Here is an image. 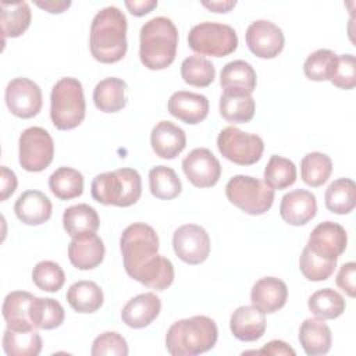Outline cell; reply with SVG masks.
Returning <instances> with one entry per match:
<instances>
[{"mask_svg": "<svg viewBox=\"0 0 356 356\" xmlns=\"http://www.w3.org/2000/svg\"><path fill=\"white\" fill-rule=\"evenodd\" d=\"M3 349L8 356H38L42 350V338L36 328L13 330L6 328Z\"/></svg>", "mask_w": 356, "mask_h": 356, "instance_id": "obj_32", "label": "cell"}, {"mask_svg": "<svg viewBox=\"0 0 356 356\" xmlns=\"http://www.w3.org/2000/svg\"><path fill=\"white\" fill-rule=\"evenodd\" d=\"M172 248L175 254L188 264H200L210 254V238L197 224H184L174 231Z\"/></svg>", "mask_w": 356, "mask_h": 356, "instance_id": "obj_12", "label": "cell"}, {"mask_svg": "<svg viewBox=\"0 0 356 356\" xmlns=\"http://www.w3.org/2000/svg\"><path fill=\"white\" fill-rule=\"evenodd\" d=\"M134 280L150 289L164 291L174 281V266L171 260L157 254L135 274Z\"/></svg>", "mask_w": 356, "mask_h": 356, "instance_id": "obj_30", "label": "cell"}, {"mask_svg": "<svg viewBox=\"0 0 356 356\" xmlns=\"http://www.w3.org/2000/svg\"><path fill=\"white\" fill-rule=\"evenodd\" d=\"M128 11L135 17H142L157 7V0H125Z\"/></svg>", "mask_w": 356, "mask_h": 356, "instance_id": "obj_50", "label": "cell"}, {"mask_svg": "<svg viewBox=\"0 0 356 356\" xmlns=\"http://www.w3.org/2000/svg\"><path fill=\"white\" fill-rule=\"evenodd\" d=\"M288 299L286 284L275 277H263L254 282L250 300L252 305L260 309L264 314L274 313L284 307Z\"/></svg>", "mask_w": 356, "mask_h": 356, "instance_id": "obj_22", "label": "cell"}, {"mask_svg": "<svg viewBox=\"0 0 356 356\" xmlns=\"http://www.w3.org/2000/svg\"><path fill=\"white\" fill-rule=\"evenodd\" d=\"M348 245L345 228L332 221H324L310 232L307 246L318 256L328 260H338Z\"/></svg>", "mask_w": 356, "mask_h": 356, "instance_id": "obj_15", "label": "cell"}, {"mask_svg": "<svg viewBox=\"0 0 356 356\" xmlns=\"http://www.w3.org/2000/svg\"><path fill=\"white\" fill-rule=\"evenodd\" d=\"M90 353L93 356H127L128 355V345L122 335L115 331H106L95 338L92 343Z\"/></svg>", "mask_w": 356, "mask_h": 356, "instance_id": "obj_45", "label": "cell"}, {"mask_svg": "<svg viewBox=\"0 0 356 356\" xmlns=\"http://www.w3.org/2000/svg\"><path fill=\"white\" fill-rule=\"evenodd\" d=\"M316 196L306 189H293L281 199L280 216L289 225H305L316 217Z\"/></svg>", "mask_w": 356, "mask_h": 356, "instance_id": "obj_16", "label": "cell"}, {"mask_svg": "<svg viewBox=\"0 0 356 356\" xmlns=\"http://www.w3.org/2000/svg\"><path fill=\"white\" fill-rule=\"evenodd\" d=\"M309 310L320 320H332L339 317L346 307L342 295L331 288L318 289L307 300Z\"/></svg>", "mask_w": 356, "mask_h": 356, "instance_id": "obj_37", "label": "cell"}, {"mask_svg": "<svg viewBox=\"0 0 356 356\" xmlns=\"http://www.w3.org/2000/svg\"><path fill=\"white\" fill-rule=\"evenodd\" d=\"M51 202L40 191H25L14 204L15 216L26 225H40L51 217Z\"/></svg>", "mask_w": 356, "mask_h": 356, "instance_id": "obj_24", "label": "cell"}, {"mask_svg": "<svg viewBox=\"0 0 356 356\" xmlns=\"http://www.w3.org/2000/svg\"><path fill=\"white\" fill-rule=\"evenodd\" d=\"M218 330L207 316L175 321L165 334V348L172 356H196L214 348Z\"/></svg>", "mask_w": 356, "mask_h": 356, "instance_id": "obj_3", "label": "cell"}, {"mask_svg": "<svg viewBox=\"0 0 356 356\" xmlns=\"http://www.w3.org/2000/svg\"><path fill=\"white\" fill-rule=\"evenodd\" d=\"M355 277H356V264H355V261L345 263L337 274V285L350 298H355V295H356Z\"/></svg>", "mask_w": 356, "mask_h": 356, "instance_id": "obj_47", "label": "cell"}, {"mask_svg": "<svg viewBox=\"0 0 356 356\" xmlns=\"http://www.w3.org/2000/svg\"><path fill=\"white\" fill-rule=\"evenodd\" d=\"M256 110L254 99L252 93L243 89H224L220 96V114L221 117L232 124L249 122Z\"/></svg>", "mask_w": 356, "mask_h": 356, "instance_id": "obj_23", "label": "cell"}, {"mask_svg": "<svg viewBox=\"0 0 356 356\" xmlns=\"http://www.w3.org/2000/svg\"><path fill=\"white\" fill-rule=\"evenodd\" d=\"M337 267V260H328L314 253L307 245L299 257V268L309 281H325Z\"/></svg>", "mask_w": 356, "mask_h": 356, "instance_id": "obj_42", "label": "cell"}, {"mask_svg": "<svg viewBox=\"0 0 356 356\" xmlns=\"http://www.w3.org/2000/svg\"><path fill=\"white\" fill-rule=\"evenodd\" d=\"M178 29L167 17H154L145 22L139 33V58L153 71L164 70L177 56Z\"/></svg>", "mask_w": 356, "mask_h": 356, "instance_id": "obj_2", "label": "cell"}, {"mask_svg": "<svg viewBox=\"0 0 356 356\" xmlns=\"http://www.w3.org/2000/svg\"><path fill=\"white\" fill-rule=\"evenodd\" d=\"M249 50L260 58L277 57L285 44V38L280 26L267 19L253 21L245 33Z\"/></svg>", "mask_w": 356, "mask_h": 356, "instance_id": "obj_14", "label": "cell"}, {"mask_svg": "<svg viewBox=\"0 0 356 356\" xmlns=\"http://www.w3.org/2000/svg\"><path fill=\"white\" fill-rule=\"evenodd\" d=\"M29 316L35 328L54 330L63 324L65 313L60 302L51 298L35 296L31 303Z\"/></svg>", "mask_w": 356, "mask_h": 356, "instance_id": "obj_35", "label": "cell"}, {"mask_svg": "<svg viewBox=\"0 0 356 356\" xmlns=\"http://www.w3.org/2000/svg\"><path fill=\"white\" fill-rule=\"evenodd\" d=\"M182 170L188 181L196 188L214 186L221 177L218 159L206 147H196L182 160Z\"/></svg>", "mask_w": 356, "mask_h": 356, "instance_id": "obj_13", "label": "cell"}, {"mask_svg": "<svg viewBox=\"0 0 356 356\" xmlns=\"http://www.w3.org/2000/svg\"><path fill=\"white\" fill-rule=\"evenodd\" d=\"M257 75L254 68L243 60H234L227 63L220 75V85L222 89H243L252 93L256 89Z\"/></svg>", "mask_w": 356, "mask_h": 356, "instance_id": "obj_36", "label": "cell"}, {"mask_svg": "<svg viewBox=\"0 0 356 356\" xmlns=\"http://www.w3.org/2000/svg\"><path fill=\"white\" fill-rule=\"evenodd\" d=\"M182 79L192 86H209L216 78V68L210 60L203 56L195 54L186 57L181 64Z\"/></svg>", "mask_w": 356, "mask_h": 356, "instance_id": "obj_40", "label": "cell"}, {"mask_svg": "<svg viewBox=\"0 0 356 356\" xmlns=\"http://www.w3.org/2000/svg\"><path fill=\"white\" fill-rule=\"evenodd\" d=\"M325 207L335 214H348L356 206V185L350 178H338L331 182L324 195Z\"/></svg>", "mask_w": 356, "mask_h": 356, "instance_id": "obj_33", "label": "cell"}, {"mask_svg": "<svg viewBox=\"0 0 356 356\" xmlns=\"http://www.w3.org/2000/svg\"><path fill=\"white\" fill-rule=\"evenodd\" d=\"M188 43L199 56L225 57L236 50L238 35L227 24L204 21L189 31Z\"/></svg>", "mask_w": 356, "mask_h": 356, "instance_id": "obj_8", "label": "cell"}, {"mask_svg": "<svg viewBox=\"0 0 356 356\" xmlns=\"http://www.w3.org/2000/svg\"><path fill=\"white\" fill-rule=\"evenodd\" d=\"M150 145L156 156L175 159L186 146V135L182 128L171 121L157 122L150 134Z\"/></svg>", "mask_w": 356, "mask_h": 356, "instance_id": "obj_20", "label": "cell"}, {"mask_svg": "<svg viewBox=\"0 0 356 356\" xmlns=\"http://www.w3.org/2000/svg\"><path fill=\"white\" fill-rule=\"evenodd\" d=\"M225 196L232 204L250 216L264 214L274 203V189L249 175H234L225 185Z\"/></svg>", "mask_w": 356, "mask_h": 356, "instance_id": "obj_7", "label": "cell"}, {"mask_svg": "<svg viewBox=\"0 0 356 356\" xmlns=\"http://www.w3.org/2000/svg\"><path fill=\"white\" fill-rule=\"evenodd\" d=\"M330 82L339 89H353L356 86V60L350 53L337 57V64Z\"/></svg>", "mask_w": 356, "mask_h": 356, "instance_id": "obj_46", "label": "cell"}, {"mask_svg": "<svg viewBox=\"0 0 356 356\" xmlns=\"http://www.w3.org/2000/svg\"><path fill=\"white\" fill-rule=\"evenodd\" d=\"M217 147L227 160L239 165H252L261 159L264 143L256 134L225 127L217 136Z\"/></svg>", "mask_w": 356, "mask_h": 356, "instance_id": "obj_9", "label": "cell"}, {"mask_svg": "<svg viewBox=\"0 0 356 356\" xmlns=\"http://www.w3.org/2000/svg\"><path fill=\"white\" fill-rule=\"evenodd\" d=\"M103 300V291L93 281H76L67 291V302L76 313H95Z\"/></svg>", "mask_w": 356, "mask_h": 356, "instance_id": "obj_29", "label": "cell"}, {"mask_svg": "<svg viewBox=\"0 0 356 356\" xmlns=\"http://www.w3.org/2000/svg\"><path fill=\"white\" fill-rule=\"evenodd\" d=\"M167 107L172 117L191 125L202 122L209 114L207 97L188 90L174 92L168 99Z\"/></svg>", "mask_w": 356, "mask_h": 356, "instance_id": "obj_17", "label": "cell"}, {"mask_svg": "<svg viewBox=\"0 0 356 356\" xmlns=\"http://www.w3.org/2000/svg\"><path fill=\"white\" fill-rule=\"evenodd\" d=\"M86 103L82 83L65 76L56 82L50 95V118L60 131L76 128L85 118Z\"/></svg>", "mask_w": 356, "mask_h": 356, "instance_id": "obj_5", "label": "cell"}, {"mask_svg": "<svg viewBox=\"0 0 356 356\" xmlns=\"http://www.w3.org/2000/svg\"><path fill=\"white\" fill-rule=\"evenodd\" d=\"M99 225L100 218L97 211L86 203L70 206L63 213V227L71 238L96 234Z\"/></svg>", "mask_w": 356, "mask_h": 356, "instance_id": "obj_28", "label": "cell"}, {"mask_svg": "<svg viewBox=\"0 0 356 356\" xmlns=\"http://www.w3.org/2000/svg\"><path fill=\"white\" fill-rule=\"evenodd\" d=\"M92 197L106 206L128 207L142 195V179L135 168L124 167L97 174L92 181Z\"/></svg>", "mask_w": 356, "mask_h": 356, "instance_id": "obj_4", "label": "cell"}, {"mask_svg": "<svg viewBox=\"0 0 356 356\" xmlns=\"http://www.w3.org/2000/svg\"><path fill=\"white\" fill-rule=\"evenodd\" d=\"M245 353H256V355H271V356H278V355H291L295 356V350L284 341H270L268 343H266L261 349L259 350H249Z\"/></svg>", "mask_w": 356, "mask_h": 356, "instance_id": "obj_49", "label": "cell"}, {"mask_svg": "<svg viewBox=\"0 0 356 356\" xmlns=\"http://www.w3.org/2000/svg\"><path fill=\"white\" fill-rule=\"evenodd\" d=\"M33 298L35 296L32 293L25 291H13L4 298L1 312L7 327L13 330L35 328L29 316V309Z\"/></svg>", "mask_w": 356, "mask_h": 356, "instance_id": "obj_25", "label": "cell"}, {"mask_svg": "<svg viewBox=\"0 0 356 356\" xmlns=\"http://www.w3.org/2000/svg\"><path fill=\"white\" fill-rule=\"evenodd\" d=\"M18 181L14 171L7 168L6 165H1L0 168V200H6L10 197L15 189H17Z\"/></svg>", "mask_w": 356, "mask_h": 356, "instance_id": "obj_48", "label": "cell"}, {"mask_svg": "<svg viewBox=\"0 0 356 356\" xmlns=\"http://www.w3.org/2000/svg\"><path fill=\"white\" fill-rule=\"evenodd\" d=\"M332 172V161L330 156L312 152L307 153L300 161V177L303 182L312 188L321 186L325 184Z\"/></svg>", "mask_w": 356, "mask_h": 356, "instance_id": "obj_39", "label": "cell"}, {"mask_svg": "<svg viewBox=\"0 0 356 356\" xmlns=\"http://www.w3.org/2000/svg\"><path fill=\"white\" fill-rule=\"evenodd\" d=\"M229 328L232 335L243 342H253L260 339L267 328L264 313L256 306H241L229 318Z\"/></svg>", "mask_w": 356, "mask_h": 356, "instance_id": "obj_18", "label": "cell"}, {"mask_svg": "<svg viewBox=\"0 0 356 356\" xmlns=\"http://www.w3.org/2000/svg\"><path fill=\"white\" fill-rule=\"evenodd\" d=\"M49 188L60 200H71L83 192V175L71 167H60L49 177Z\"/></svg>", "mask_w": 356, "mask_h": 356, "instance_id": "obj_34", "label": "cell"}, {"mask_svg": "<svg viewBox=\"0 0 356 356\" xmlns=\"http://www.w3.org/2000/svg\"><path fill=\"white\" fill-rule=\"evenodd\" d=\"M7 108L18 118H32L42 108V90L39 85L28 78L11 79L4 92Z\"/></svg>", "mask_w": 356, "mask_h": 356, "instance_id": "obj_11", "label": "cell"}, {"mask_svg": "<svg viewBox=\"0 0 356 356\" xmlns=\"http://www.w3.org/2000/svg\"><path fill=\"white\" fill-rule=\"evenodd\" d=\"M337 54L328 49H318L310 53L303 64L305 75L310 81H330L337 64Z\"/></svg>", "mask_w": 356, "mask_h": 356, "instance_id": "obj_43", "label": "cell"}, {"mask_svg": "<svg viewBox=\"0 0 356 356\" xmlns=\"http://www.w3.org/2000/svg\"><path fill=\"white\" fill-rule=\"evenodd\" d=\"M299 341L306 355L320 356L325 355L332 342L331 330L320 318H306L299 328Z\"/></svg>", "mask_w": 356, "mask_h": 356, "instance_id": "obj_26", "label": "cell"}, {"mask_svg": "<svg viewBox=\"0 0 356 356\" xmlns=\"http://www.w3.org/2000/svg\"><path fill=\"white\" fill-rule=\"evenodd\" d=\"M3 39L21 36L31 25V8L26 1H1Z\"/></svg>", "mask_w": 356, "mask_h": 356, "instance_id": "obj_31", "label": "cell"}, {"mask_svg": "<svg viewBox=\"0 0 356 356\" xmlns=\"http://www.w3.org/2000/svg\"><path fill=\"white\" fill-rule=\"evenodd\" d=\"M120 249L127 274H135L159 254V236L153 227L145 222L128 225L120 238Z\"/></svg>", "mask_w": 356, "mask_h": 356, "instance_id": "obj_6", "label": "cell"}, {"mask_svg": "<svg viewBox=\"0 0 356 356\" xmlns=\"http://www.w3.org/2000/svg\"><path fill=\"white\" fill-rule=\"evenodd\" d=\"M296 181V165L289 159L273 154L264 168V182L271 189H285Z\"/></svg>", "mask_w": 356, "mask_h": 356, "instance_id": "obj_41", "label": "cell"}, {"mask_svg": "<svg viewBox=\"0 0 356 356\" xmlns=\"http://www.w3.org/2000/svg\"><path fill=\"white\" fill-rule=\"evenodd\" d=\"M149 188L154 197L171 200L181 193L182 184L171 167L156 165L149 171Z\"/></svg>", "mask_w": 356, "mask_h": 356, "instance_id": "obj_38", "label": "cell"}, {"mask_svg": "<svg viewBox=\"0 0 356 356\" xmlns=\"http://www.w3.org/2000/svg\"><path fill=\"white\" fill-rule=\"evenodd\" d=\"M161 300L154 292H145L136 295L122 307V321L135 330L145 328L160 314Z\"/></svg>", "mask_w": 356, "mask_h": 356, "instance_id": "obj_21", "label": "cell"}, {"mask_svg": "<svg viewBox=\"0 0 356 356\" xmlns=\"http://www.w3.org/2000/svg\"><path fill=\"white\" fill-rule=\"evenodd\" d=\"M127 17L114 6L102 8L92 21L89 46L95 60L113 64L127 53Z\"/></svg>", "mask_w": 356, "mask_h": 356, "instance_id": "obj_1", "label": "cell"}, {"mask_svg": "<svg viewBox=\"0 0 356 356\" xmlns=\"http://www.w3.org/2000/svg\"><path fill=\"white\" fill-rule=\"evenodd\" d=\"M32 281L42 291L57 292L65 282V274L56 261L43 260L33 267Z\"/></svg>", "mask_w": 356, "mask_h": 356, "instance_id": "obj_44", "label": "cell"}, {"mask_svg": "<svg viewBox=\"0 0 356 356\" xmlns=\"http://www.w3.org/2000/svg\"><path fill=\"white\" fill-rule=\"evenodd\" d=\"M18 156L24 170L29 172L43 171L53 161V138L40 127H29L24 129L18 140Z\"/></svg>", "mask_w": 356, "mask_h": 356, "instance_id": "obj_10", "label": "cell"}, {"mask_svg": "<svg viewBox=\"0 0 356 356\" xmlns=\"http://www.w3.org/2000/svg\"><path fill=\"white\" fill-rule=\"evenodd\" d=\"M104 243L96 234L75 236L68 245V259L78 270H92L104 259Z\"/></svg>", "mask_w": 356, "mask_h": 356, "instance_id": "obj_19", "label": "cell"}, {"mask_svg": "<svg viewBox=\"0 0 356 356\" xmlns=\"http://www.w3.org/2000/svg\"><path fill=\"white\" fill-rule=\"evenodd\" d=\"M127 83L121 78L108 76L93 89L95 106L103 113H117L127 104Z\"/></svg>", "mask_w": 356, "mask_h": 356, "instance_id": "obj_27", "label": "cell"}, {"mask_svg": "<svg viewBox=\"0 0 356 356\" xmlns=\"http://www.w3.org/2000/svg\"><path fill=\"white\" fill-rule=\"evenodd\" d=\"M202 6L209 8L214 13H228L231 8L236 6V1L234 0H222V1H202Z\"/></svg>", "mask_w": 356, "mask_h": 356, "instance_id": "obj_52", "label": "cell"}, {"mask_svg": "<svg viewBox=\"0 0 356 356\" xmlns=\"http://www.w3.org/2000/svg\"><path fill=\"white\" fill-rule=\"evenodd\" d=\"M35 4L51 14H61L64 13L70 6L71 1H54V0H49V1H35Z\"/></svg>", "mask_w": 356, "mask_h": 356, "instance_id": "obj_51", "label": "cell"}]
</instances>
